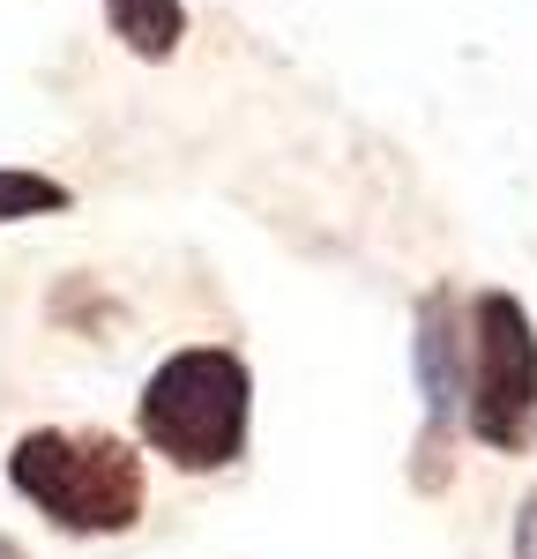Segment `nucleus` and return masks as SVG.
<instances>
[{"label":"nucleus","mask_w":537,"mask_h":559,"mask_svg":"<svg viewBox=\"0 0 537 559\" xmlns=\"http://www.w3.org/2000/svg\"><path fill=\"white\" fill-rule=\"evenodd\" d=\"M105 23L134 60H172L187 45V0H105Z\"/></svg>","instance_id":"39448f33"},{"label":"nucleus","mask_w":537,"mask_h":559,"mask_svg":"<svg viewBox=\"0 0 537 559\" xmlns=\"http://www.w3.org/2000/svg\"><path fill=\"white\" fill-rule=\"evenodd\" d=\"M470 313V381H463V432L492 455L537 448V321L515 292H478Z\"/></svg>","instance_id":"7ed1b4c3"},{"label":"nucleus","mask_w":537,"mask_h":559,"mask_svg":"<svg viewBox=\"0 0 537 559\" xmlns=\"http://www.w3.org/2000/svg\"><path fill=\"white\" fill-rule=\"evenodd\" d=\"M410 381H418V485L448 477V448L463 440V381H470V313L455 292H426L410 321Z\"/></svg>","instance_id":"20e7f679"},{"label":"nucleus","mask_w":537,"mask_h":559,"mask_svg":"<svg viewBox=\"0 0 537 559\" xmlns=\"http://www.w3.org/2000/svg\"><path fill=\"white\" fill-rule=\"evenodd\" d=\"M515 559H537V492H523L515 508Z\"/></svg>","instance_id":"0eeeda50"},{"label":"nucleus","mask_w":537,"mask_h":559,"mask_svg":"<svg viewBox=\"0 0 537 559\" xmlns=\"http://www.w3.org/2000/svg\"><path fill=\"white\" fill-rule=\"evenodd\" d=\"M8 485L68 537H128L150 508L142 455L112 432L38 426L8 448Z\"/></svg>","instance_id":"f03ea898"},{"label":"nucleus","mask_w":537,"mask_h":559,"mask_svg":"<svg viewBox=\"0 0 537 559\" xmlns=\"http://www.w3.org/2000/svg\"><path fill=\"white\" fill-rule=\"evenodd\" d=\"M134 426H142L150 455H165L187 477L231 471L254 440V373H247V358L224 344H187L172 358H157L142 395H134Z\"/></svg>","instance_id":"f257e3e1"},{"label":"nucleus","mask_w":537,"mask_h":559,"mask_svg":"<svg viewBox=\"0 0 537 559\" xmlns=\"http://www.w3.org/2000/svg\"><path fill=\"white\" fill-rule=\"evenodd\" d=\"M60 210H75V187L68 179L0 165V224H31V216H60Z\"/></svg>","instance_id":"423d86ee"},{"label":"nucleus","mask_w":537,"mask_h":559,"mask_svg":"<svg viewBox=\"0 0 537 559\" xmlns=\"http://www.w3.org/2000/svg\"><path fill=\"white\" fill-rule=\"evenodd\" d=\"M0 559H31V552H23V545H15V537H8V530H0Z\"/></svg>","instance_id":"6e6552de"}]
</instances>
